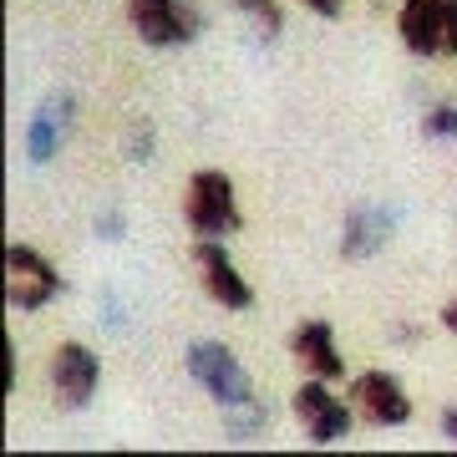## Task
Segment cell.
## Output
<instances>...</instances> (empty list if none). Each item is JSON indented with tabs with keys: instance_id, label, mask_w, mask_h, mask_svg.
Wrapping results in <instances>:
<instances>
[{
	"instance_id": "cell-1",
	"label": "cell",
	"mask_w": 457,
	"mask_h": 457,
	"mask_svg": "<svg viewBox=\"0 0 457 457\" xmlns=\"http://www.w3.org/2000/svg\"><path fill=\"white\" fill-rule=\"evenodd\" d=\"M183 219H188V228H194L198 239H228V234H239L245 213H239V194H234L228 173L198 168L194 179H188V194H183Z\"/></svg>"
},
{
	"instance_id": "cell-2",
	"label": "cell",
	"mask_w": 457,
	"mask_h": 457,
	"mask_svg": "<svg viewBox=\"0 0 457 457\" xmlns=\"http://www.w3.org/2000/svg\"><path fill=\"white\" fill-rule=\"evenodd\" d=\"M188 376H194L224 411L254 407V381H249V371L239 366V356H234L224 341H194L188 345Z\"/></svg>"
},
{
	"instance_id": "cell-3",
	"label": "cell",
	"mask_w": 457,
	"mask_h": 457,
	"mask_svg": "<svg viewBox=\"0 0 457 457\" xmlns=\"http://www.w3.org/2000/svg\"><path fill=\"white\" fill-rule=\"evenodd\" d=\"M290 411H295V422L305 427V437H311L315 447H336V442L351 437V427H356V407L341 402V396L330 392V381H320V376H305V381L295 386Z\"/></svg>"
},
{
	"instance_id": "cell-4",
	"label": "cell",
	"mask_w": 457,
	"mask_h": 457,
	"mask_svg": "<svg viewBox=\"0 0 457 457\" xmlns=\"http://www.w3.org/2000/svg\"><path fill=\"white\" fill-rule=\"evenodd\" d=\"M128 21L147 46H188L204 31V11L194 0H128Z\"/></svg>"
},
{
	"instance_id": "cell-5",
	"label": "cell",
	"mask_w": 457,
	"mask_h": 457,
	"mask_svg": "<svg viewBox=\"0 0 457 457\" xmlns=\"http://www.w3.org/2000/svg\"><path fill=\"white\" fill-rule=\"evenodd\" d=\"M62 290V275L56 264L31 245H11L5 249V300L16 311H46Z\"/></svg>"
},
{
	"instance_id": "cell-6",
	"label": "cell",
	"mask_w": 457,
	"mask_h": 457,
	"mask_svg": "<svg viewBox=\"0 0 457 457\" xmlns=\"http://www.w3.org/2000/svg\"><path fill=\"white\" fill-rule=\"evenodd\" d=\"M194 270H198V285H204V295H209L213 305H224V311H249L254 305V285L239 275V264L228 260L224 239H198Z\"/></svg>"
},
{
	"instance_id": "cell-7",
	"label": "cell",
	"mask_w": 457,
	"mask_h": 457,
	"mask_svg": "<svg viewBox=\"0 0 457 457\" xmlns=\"http://www.w3.org/2000/svg\"><path fill=\"white\" fill-rule=\"evenodd\" d=\"M97 381H102V361L92 345L82 341H62L51 351V386H56V402L66 411H82L92 396H97Z\"/></svg>"
},
{
	"instance_id": "cell-8",
	"label": "cell",
	"mask_w": 457,
	"mask_h": 457,
	"mask_svg": "<svg viewBox=\"0 0 457 457\" xmlns=\"http://www.w3.org/2000/svg\"><path fill=\"white\" fill-rule=\"evenodd\" d=\"M351 407L371 427H407L411 422V396L392 371H361L351 376Z\"/></svg>"
},
{
	"instance_id": "cell-9",
	"label": "cell",
	"mask_w": 457,
	"mask_h": 457,
	"mask_svg": "<svg viewBox=\"0 0 457 457\" xmlns=\"http://www.w3.org/2000/svg\"><path fill=\"white\" fill-rule=\"evenodd\" d=\"M290 361L305 376H320V381H341L345 376V356L336 345V330L326 320H300L290 330Z\"/></svg>"
},
{
	"instance_id": "cell-10",
	"label": "cell",
	"mask_w": 457,
	"mask_h": 457,
	"mask_svg": "<svg viewBox=\"0 0 457 457\" xmlns=\"http://www.w3.org/2000/svg\"><path fill=\"white\" fill-rule=\"evenodd\" d=\"M66 128H71V97L66 92H51L31 112V122H26V158L31 163H51L66 143Z\"/></svg>"
},
{
	"instance_id": "cell-11",
	"label": "cell",
	"mask_w": 457,
	"mask_h": 457,
	"mask_svg": "<svg viewBox=\"0 0 457 457\" xmlns=\"http://www.w3.org/2000/svg\"><path fill=\"white\" fill-rule=\"evenodd\" d=\"M392 239V213L376 204H356L341 224V260H371Z\"/></svg>"
},
{
	"instance_id": "cell-12",
	"label": "cell",
	"mask_w": 457,
	"mask_h": 457,
	"mask_svg": "<svg viewBox=\"0 0 457 457\" xmlns=\"http://www.w3.org/2000/svg\"><path fill=\"white\" fill-rule=\"evenodd\" d=\"M442 5L447 0H402L396 31L411 56H442Z\"/></svg>"
},
{
	"instance_id": "cell-13",
	"label": "cell",
	"mask_w": 457,
	"mask_h": 457,
	"mask_svg": "<svg viewBox=\"0 0 457 457\" xmlns=\"http://www.w3.org/2000/svg\"><path fill=\"white\" fill-rule=\"evenodd\" d=\"M234 5L254 21V31H260L264 41H275V36L285 31V5H279V0H234Z\"/></svg>"
},
{
	"instance_id": "cell-14",
	"label": "cell",
	"mask_w": 457,
	"mask_h": 457,
	"mask_svg": "<svg viewBox=\"0 0 457 457\" xmlns=\"http://www.w3.org/2000/svg\"><path fill=\"white\" fill-rule=\"evenodd\" d=\"M427 143H457V102H432L422 117Z\"/></svg>"
},
{
	"instance_id": "cell-15",
	"label": "cell",
	"mask_w": 457,
	"mask_h": 457,
	"mask_svg": "<svg viewBox=\"0 0 457 457\" xmlns=\"http://www.w3.org/2000/svg\"><path fill=\"white\" fill-rule=\"evenodd\" d=\"M153 143H158V132L147 117H132L128 122V137H122V153H128V163H147L153 158Z\"/></svg>"
},
{
	"instance_id": "cell-16",
	"label": "cell",
	"mask_w": 457,
	"mask_h": 457,
	"mask_svg": "<svg viewBox=\"0 0 457 457\" xmlns=\"http://www.w3.org/2000/svg\"><path fill=\"white\" fill-rule=\"evenodd\" d=\"M442 56H457V0L442 5Z\"/></svg>"
},
{
	"instance_id": "cell-17",
	"label": "cell",
	"mask_w": 457,
	"mask_h": 457,
	"mask_svg": "<svg viewBox=\"0 0 457 457\" xmlns=\"http://www.w3.org/2000/svg\"><path fill=\"white\" fill-rule=\"evenodd\" d=\"M300 5H305V11H315L320 21H336L345 11V0H300Z\"/></svg>"
},
{
	"instance_id": "cell-18",
	"label": "cell",
	"mask_w": 457,
	"mask_h": 457,
	"mask_svg": "<svg viewBox=\"0 0 457 457\" xmlns=\"http://www.w3.org/2000/svg\"><path fill=\"white\" fill-rule=\"evenodd\" d=\"M117 228H122V213H97V234H107V239H122Z\"/></svg>"
},
{
	"instance_id": "cell-19",
	"label": "cell",
	"mask_w": 457,
	"mask_h": 457,
	"mask_svg": "<svg viewBox=\"0 0 457 457\" xmlns=\"http://www.w3.org/2000/svg\"><path fill=\"white\" fill-rule=\"evenodd\" d=\"M442 437H447V442L457 447V402H453L447 411H442Z\"/></svg>"
},
{
	"instance_id": "cell-20",
	"label": "cell",
	"mask_w": 457,
	"mask_h": 457,
	"mask_svg": "<svg viewBox=\"0 0 457 457\" xmlns=\"http://www.w3.org/2000/svg\"><path fill=\"white\" fill-rule=\"evenodd\" d=\"M437 320H442V330H453V336H457V295L447 300V305H442V315H437Z\"/></svg>"
},
{
	"instance_id": "cell-21",
	"label": "cell",
	"mask_w": 457,
	"mask_h": 457,
	"mask_svg": "<svg viewBox=\"0 0 457 457\" xmlns=\"http://www.w3.org/2000/svg\"><path fill=\"white\" fill-rule=\"evenodd\" d=\"M11 386H16V351L5 345V392H11Z\"/></svg>"
}]
</instances>
